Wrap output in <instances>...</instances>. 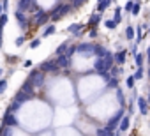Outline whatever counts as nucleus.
I'll return each instance as SVG.
<instances>
[{"mask_svg":"<svg viewBox=\"0 0 150 136\" xmlns=\"http://www.w3.org/2000/svg\"><path fill=\"white\" fill-rule=\"evenodd\" d=\"M39 69H41L42 73H57L60 67L57 65V60H46V62H42V64L39 65Z\"/></svg>","mask_w":150,"mask_h":136,"instance_id":"4","label":"nucleus"},{"mask_svg":"<svg viewBox=\"0 0 150 136\" xmlns=\"http://www.w3.org/2000/svg\"><path fill=\"white\" fill-rule=\"evenodd\" d=\"M28 11H32V13H37V11H41V7H39V6H37L35 2H34V4H32V7H30Z\"/></svg>","mask_w":150,"mask_h":136,"instance_id":"40","label":"nucleus"},{"mask_svg":"<svg viewBox=\"0 0 150 136\" xmlns=\"http://www.w3.org/2000/svg\"><path fill=\"white\" fill-rule=\"evenodd\" d=\"M143 60H145V57H143L141 53H138V55L134 57V62H136V67H143Z\"/></svg>","mask_w":150,"mask_h":136,"instance_id":"29","label":"nucleus"},{"mask_svg":"<svg viewBox=\"0 0 150 136\" xmlns=\"http://www.w3.org/2000/svg\"><path fill=\"white\" fill-rule=\"evenodd\" d=\"M115 129H111V127H99L97 131H96V136H115V132H113Z\"/></svg>","mask_w":150,"mask_h":136,"instance_id":"14","label":"nucleus"},{"mask_svg":"<svg viewBox=\"0 0 150 136\" xmlns=\"http://www.w3.org/2000/svg\"><path fill=\"white\" fill-rule=\"evenodd\" d=\"M34 89H35V87H34V83H32L30 80H27V81L21 85V92H25V94H30V96H32Z\"/></svg>","mask_w":150,"mask_h":136,"instance_id":"18","label":"nucleus"},{"mask_svg":"<svg viewBox=\"0 0 150 136\" xmlns=\"http://www.w3.org/2000/svg\"><path fill=\"white\" fill-rule=\"evenodd\" d=\"M134 81H136V80H134V74H131V76L125 80V85H127V89H131V90H132V89H134Z\"/></svg>","mask_w":150,"mask_h":136,"instance_id":"30","label":"nucleus"},{"mask_svg":"<svg viewBox=\"0 0 150 136\" xmlns=\"http://www.w3.org/2000/svg\"><path fill=\"white\" fill-rule=\"evenodd\" d=\"M148 80H150V67H148Z\"/></svg>","mask_w":150,"mask_h":136,"instance_id":"46","label":"nucleus"},{"mask_svg":"<svg viewBox=\"0 0 150 136\" xmlns=\"http://www.w3.org/2000/svg\"><path fill=\"white\" fill-rule=\"evenodd\" d=\"M55 23H51V25H48L46 28H44V32H42V37H50V35H53L55 34Z\"/></svg>","mask_w":150,"mask_h":136,"instance_id":"21","label":"nucleus"},{"mask_svg":"<svg viewBox=\"0 0 150 136\" xmlns=\"http://www.w3.org/2000/svg\"><path fill=\"white\" fill-rule=\"evenodd\" d=\"M87 2H88V0H71L72 7H81V6H85Z\"/></svg>","mask_w":150,"mask_h":136,"instance_id":"32","label":"nucleus"},{"mask_svg":"<svg viewBox=\"0 0 150 136\" xmlns=\"http://www.w3.org/2000/svg\"><path fill=\"white\" fill-rule=\"evenodd\" d=\"M139 11H141V2H139V0H136V2H134V6H132V11H131V14H132V16H136V14H139Z\"/></svg>","mask_w":150,"mask_h":136,"instance_id":"25","label":"nucleus"},{"mask_svg":"<svg viewBox=\"0 0 150 136\" xmlns=\"http://www.w3.org/2000/svg\"><path fill=\"white\" fill-rule=\"evenodd\" d=\"M7 90V80L4 78V80H0V94H4Z\"/></svg>","mask_w":150,"mask_h":136,"instance_id":"34","label":"nucleus"},{"mask_svg":"<svg viewBox=\"0 0 150 136\" xmlns=\"http://www.w3.org/2000/svg\"><path fill=\"white\" fill-rule=\"evenodd\" d=\"M113 57H115V64H118V65H124V64L127 62V51H125V50L117 51Z\"/></svg>","mask_w":150,"mask_h":136,"instance_id":"10","label":"nucleus"},{"mask_svg":"<svg viewBox=\"0 0 150 136\" xmlns=\"http://www.w3.org/2000/svg\"><path fill=\"white\" fill-rule=\"evenodd\" d=\"M0 76H2V69H0Z\"/></svg>","mask_w":150,"mask_h":136,"instance_id":"47","label":"nucleus"},{"mask_svg":"<svg viewBox=\"0 0 150 136\" xmlns=\"http://www.w3.org/2000/svg\"><path fill=\"white\" fill-rule=\"evenodd\" d=\"M23 42H25V37H23V35H21V37H16V41H14V44H16V46H21Z\"/></svg>","mask_w":150,"mask_h":136,"instance_id":"39","label":"nucleus"},{"mask_svg":"<svg viewBox=\"0 0 150 136\" xmlns=\"http://www.w3.org/2000/svg\"><path fill=\"white\" fill-rule=\"evenodd\" d=\"M23 65H25V67H32V60H25Z\"/></svg>","mask_w":150,"mask_h":136,"instance_id":"43","label":"nucleus"},{"mask_svg":"<svg viewBox=\"0 0 150 136\" xmlns=\"http://www.w3.org/2000/svg\"><path fill=\"white\" fill-rule=\"evenodd\" d=\"M14 18H16L18 25H20L23 30H27V28H28V20H27V16H25V13H23V11H20V9H18V11L14 13Z\"/></svg>","mask_w":150,"mask_h":136,"instance_id":"6","label":"nucleus"},{"mask_svg":"<svg viewBox=\"0 0 150 136\" xmlns=\"http://www.w3.org/2000/svg\"><path fill=\"white\" fill-rule=\"evenodd\" d=\"M117 21L115 20H106V28H117Z\"/></svg>","mask_w":150,"mask_h":136,"instance_id":"37","label":"nucleus"},{"mask_svg":"<svg viewBox=\"0 0 150 136\" xmlns=\"http://www.w3.org/2000/svg\"><path fill=\"white\" fill-rule=\"evenodd\" d=\"M51 18H50V13H46V11H37L35 13V16H34V23L35 25H46L48 21H50Z\"/></svg>","mask_w":150,"mask_h":136,"instance_id":"5","label":"nucleus"},{"mask_svg":"<svg viewBox=\"0 0 150 136\" xmlns=\"http://www.w3.org/2000/svg\"><path fill=\"white\" fill-rule=\"evenodd\" d=\"M129 125H131V118H129V115H124V118H122V122L118 125V131L120 132H125L129 129Z\"/></svg>","mask_w":150,"mask_h":136,"instance_id":"16","label":"nucleus"},{"mask_svg":"<svg viewBox=\"0 0 150 136\" xmlns=\"http://www.w3.org/2000/svg\"><path fill=\"white\" fill-rule=\"evenodd\" d=\"M113 20H115L117 23H120V20H122V9H120V7H115V14H113Z\"/></svg>","mask_w":150,"mask_h":136,"instance_id":"27","label":"nucleus"},{"mask_svg":"<svg viewBox=\"0 0 150 136\" xmlns=\"http://www.w3.org/2000/svg\"><path fill=\"white\" fill-rule=\"evenodd\" d=\"M132 6H134V0H129V2H125V7H124V9H125L127 13H131V11H132Z\"/></svg>","mask_w":150,"mask_h":136,"instance_id":"38","label":"nucleus"},{"mask_svg":"<svg viewBox=\"0 0 150 136\" xmlns=\"http://www.w3.org/2000/svg\"><path fill=\"white\" fill-rule=\"evenodd\" d=\"M131 53H132L134 57L138 55V44H132V46H131Z\"/></svg>","mask_w":150,"mask_h":136,"instance_id":"41","label":"nucleus"},{"mask_svg":"<svg viewBox=\"0 0 150 136\" xmlns=\"http://www.w3.org/2000/svg\"><path fill=\"white\" fill-rule=\"evenodd\" d=\"M148 34H150V28H148Z\"/></svg>","mask_w":150,"mask_h":136,"instance_id":"48","label":"nucleus"},{"mask_svg":"<svg viewBox=\"0 0 150 136\" xmlns=\"http://www.w3.org/2000/svg\"><path fill=\"white\" fill-rule=\"evenodd\" d=\"M41 46V39H34V41H30V50H35V48H39Z\"/></svg>","mask_w":150,"mask_h":136,"instance_id":"35","label":"nucleus"},{"mask_svg":"<svg viewBox=\"0 0 150 136\" xmlns=\"http://www.w3.org/2000/svg\"><path fill=\"white\" fill-rule=\"evenodd\" d=\"M28 80L34 83V87H42V83H44V73H42L41 69H34V71L30 73Z\"/></svg>","mask_w":150,"mask_h":136,"instance_id":"2","label":"nucleus"},{"mask_svg":"<svg viewBox=\"0 0 150 136\" xmlns=\"http://www.w3.org/2000/svg\"><path fill=\"white\" fill-rule=\"evenodd\" d=\"M146 60H148V65H150V46H148V50H146Z\"/></svg>","mask_w":150,"mask_h":136,"instance_id":"44","label":"nucleus"},{"mask_svg":"<svg viewBox=\"0 0 150 136\" xmlns=\"http://www.w3.org/2000/svg\"><path fill=\"white\" fill-rule=\"evenodd\" d=\"M143 28H145V25H139V27H138V32H136V41H138V42L143 39Z\"/></svg>","mask_w":150,"mask_h":136,"instance_id":"33","label":"nucleus"},{"mask_svg":"<svg viewBox=\"0 0 150 136\" xmlns=\"http://www.w3.org/2000/svg\"><path fill=\"white\" fill-rule=\"evenodd\" d=\"M99 21H101V14H90V20H88V25L90 27H96Z\"/></svg>","mask_w":150,"mask_h":136,"instance_id":"22","label":"nucleus"},{"mask_svg":"<svg viewBox=\"0 0 150 136\" xmlns=\"http://www.w3.org/2000/svg\"><path fill=\"white\" fill-rule=\"evenodd\" d=\"M106 53H108V50H106L104 46H101V44H96V46H94V57L101 58V57H104Z\"/></svg>","mask_w":150,"mask_h":136,"instance_id":"17","label":"nucleus"},{"mask_svg":"<svg viewBox=\"0 0 150 136\" xmlns=\"http://www.w3.org/2000/svg\"><path fill=\"white\" fill-rule=\"evenodd\" d=\"M67 50H69V42H62L57 48V55H64V53H67Z\"/></svg>","mask_w":150,"mask_h":136,"instance_id":"24","label":"nucleus"},{"mask_svg":"<svg viewBox=\"0 0 150 136\" xmlns=\"http://www.w3.org/2000/svg\"><path fill=\"white\" fill-rule=\"evenodd\" d=\"M57 65L60 67V69H69V65H71V58L67 53L64 55H57Z\"/></svg>","mask_w":150,"mask_h":136,"instance_id":"7","label":"nucleus"},{"mask_svg":"<svg viewBox=\"0 0 150 136\" xmlns=\"http://www.w3.org/2000/svg\"><path fill=\"white\" fill-rule=\"evenodd\" d=\"M30 97H32L30 94H25V92H21V90H20V92L16 94V97H14V101H13V103H16V104H20V106H21V103L28 101Z\"/></svg>","mask_w":150,"mask_h":136,"instance_id":"13","label":"nucleus"},{"mask_svg":"<svg viewBox=\"0 0 150 136\" xmlns=\"http://www.w3.org/2000/svg\"><path fill=\"white\" fill-rule=\"evenodd\" d=\"M32 4H34V0H18V9L25 13L32 7Z\"/></svg>","mask_w":150,"mask_h":136,"instance_id":"15","label":"nucleus"},{"mask_svg":"<svg viewBox=\"0 0 150 136\" xmlns=\"http://www.w3.org/2000/svg\"><path fill=\"white\" fill-rule=\"evenodd\" d=\"M148 92H150V87H148Z\"/></svg>","mask_w":150,"mask_h":136,"instance_id":"49","label":"nucleus"},{"mask_svg":"<svg viewBox=\"0 0 150 136\" xmlns=\"http://www.w3.org/2000/svg\"><path fill=\"white\" fill-rule=\"evenodd\" d=\"M4 13V6H2V2H0V14Z\"/></svg>","mask_w":150,"mask_h":136,"instance_id":"45","label":"nucleus"},{"mask_svg":"<svg viewBox=\"0 0 150 136\" xmlns=\"http://www.w3.org/2000/svg\"><path fill=\"white\" fill-rule=\"evenodd\" d=\"M83 28H85V27H83L81 23H72V25L67 27V32H71V34H74V35H81V34H83V32H81Z\"/></svg>","mask_w":150,"mask_h":136,"instance_id":"12","label":"nucleus"},{"mask_svg":"<svg viewBox=\"0 0 150 136\" xmlns=\"http://www.w3.org/2000/svg\"><path fill=\"white\" fill-rule=\"evenodd\" d=\"M117 99H118V104H120V108H125V96H124V92H122V89L120 87H117Z\"/></svg>","mask_w":150,"mask_h":136,"instance_id":"19","label":"nucleus"},{"mask_svg":"<svg viewBox=\"0 0 150 136\" xmlns=\"http://www.w3.org/2000/svg\"><path fill=\"white\" fill-rule=\"evenodd\" d=\"M71 11V6H67V4H58L51 13H50V18H51V21L55 23V21H58V20H62L67 13Z\"/></svg>","mask_w":150,"mask_h":136,"instance_id":"1","label":"nucleus"},{"mask_svg":"<svg viewBox=\"0 0 150 136\" xmlns=\"http://www.w3.org/2000/svg\"><path fill=\"white\" fill-rule=\"evenodd\" d=\"M94 46H96V44H76V53L94 55Z\"/></svg>","mask_w":150,"mask_h":136,"instance_id":"9","label":"nucleus"},{"mask_svg":"<svg viewBox=\"0 0 150 136\" xmlns=\"http://www.w3.org/2000/svg\"><path fill=\"white\" fill-rule=\"evenodd\" d=\"M145 76V71H143V67H138L136 73H134V80H141Z\"/></svg>","mask_w":150,"mask_h":136,"instance_id":"31","label":"nucleus"},{"mask_svg":"<svg viewBox=\"0 0 150 136\" xmlns=\"http://www.w3.org/2000/svg\"><path fill=\"white\" fill-rule=\"evenodd\" d=\"M118 87V80H117V76H113L110 81H106V89H117Z\"/></svg>","mask_w":150,"mask_h":136,"instance_id":"26","label":"nucleus"},{"mask_svg":"<svg viewBox=\"0 0 150 136\" xmlns=\"http://www.w3.org/2000/svg\"><path fill=\"white\" fill-rule=\"evenodd\" d=\"M110 73H111V76H118V74H122V73H124V71H122V65H118V64L113 65L111 69H110Z\"/></svg>","mask_w":150,"mask_h":136,"instance_id":"23","label":"nucleus"},{"mask_svg":"<svg viewBox=\"0 0 150 136\" xmlns=\"http://www.w3.org/2000/svg\"><path fill=\"white\" fill-rule=\"evenodd\" d=\"M96 35H97V28H96V27H94V28H92V30H90V37H96Z\"/></svg>","mask_w":150,"mask_h":136,"instance_id":"42","label":"nucleus"},{"mask_svg":"<svg viewBox=\"0 0 150 136\" xmlns=\"http://www.w3.org/2000/svg\"><path fill=\"white\" fill-rule=\"evenodd\" d=\"M7 124V127H13V125H16L18 122H16V118H14V115L11 113V108L4 113V125Z\"/></svg>","mask_w":150,"mask_h":136,"instance_id":"11","label":"nucleus"},{"mask_svg":"<svg viewBox=\"0 0 150 136\" xmlns=\"http://www.w3.org/2000/svg\"><path fill=\"white\" fill-rule=\"evenodd\" d=\"M124 115H125V111H124V108H120V111H117L110 120H108V127H111V129H117L118 125H120V122H122V118H124Z\"/></svg>","mask_w":150,"mask_h":136,"instance_id":"3","label":"nucleus"},{"mask_svg":"<svg viewBox=\"0 0 150 136\" xmlns=\"http://www.w3.org/2000/svg\"><path fill=\"white\" fill-rule=\"evenodd\" d=\"M138 110H139V113L143 115V117H146L148 115V101H146V97H138Z\"/></svg>","mask_w":150,"mask_h":136,"instance_id":"8","label":"nucleus"},{"mask_svg":"<svg viewBox=\"0 0 150 136\" xmlns=\"http://www.w3.org/2000/svg\"><path fill=\"white\" fill-rule=\"evenodd\" d=\"M6 23H7V13H2V14H0V27L4 28Z\"/></svg>","mask_w":150,"mask_h":136,"instance_id":"36","label":"nucleus"},{"mask_svg":"<svg viewBox=\"0 0 150 136\" xmlns=\"http://www.w3.org/2000/svg\"><path fill=\"white\" fill-rule=\"evenodd\" d=\"M111 2H113V0H103V2H99V4H97V11H99V13H104V11L110 7Z\"/></svg>","mask_w":150,"mask_h":136,"instance_id":"20","label":"nucleus"},{"mask_svg":"<svg viewBox=\"0 0 150 136\" xmlns=\"http://www.w3.org/2000/svg\"><path fill=\"white\" fill-rule=\"evenodd\" d=\"M125 37H127L129 41H132V39H134V28H132L131 25H129V27L125 28Z\"/></svg>","mask_w":150,"mask_h":136,"instance_id":"28","label":"nucleus"}]
</instances>
